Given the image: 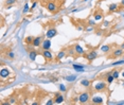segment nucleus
Listing matches in <instances>:
<instances>
[{"mask_svg": "<svg viewBox=\"0 0 124 105\" xmlns=\"http://www.w3.org/2000/svg\"><path fill=\"white\" fill-rule=\"evenodd\" d=\"M111 73H112V75H114V78L116 79V80H118V79L121 76V73H120V71L118 69H114L111 71Z\"/></svg>", "mask_w": 124, "mask_h": 105, "instance_id": "bb28decb", "label": "nucleus"}, {"mask_svg": "<svg viewBox=\"0 0 124 105\" xmlns=\"http://www.w3.org/2000/svg\"><path fill=\"white\" fill-rule=\"evenodd\" d=\"M74 49H75V54H77L78 56H82V55L85 54V50L83 49V47H82L81 45L75 44L74 45Z\"/></svg>", "mask_w": 124, "mask_h": 105, "instance_id": "4468645a", "label": "nucleus"}, {"mask_svg": "<svg viewBox=\"0 0 124 105\" xmlns=\"http://www.w3.org/2000/svg\"><path fill=\"white\" fill-rule=\"evenodd\" d=\"M77 79H78L77 75H67V76H64V80H66L67 82H75Z\"/></svg>", "mask_w": 124, "mask_h": 105, "instance_id": "393cba45", "label": "nucleus"}, {"mask_svg": "<svg viewBox=\"0 0 124 105\" xmlns=\"http://www.w3.org/2000/svg\"><path fill=\"white\" fill-rule=\"evenodd\" d=\"M11 75H13V74L10 69H8V68H1V70H0V78H1L2 82L4 80H8Z\"/></svg>", "mask_w": 124, "mask_h": 105, "instance_id": "423d86ee", "label": "nucleus"}, {"mask_svg": "<svg viewBox=\"0 0 124 105\" xmlns=\"http://www.w3.org/2000/svg\"><path fill=\"white\" fill-rule=\"evenodd\" d=\"M34 36H32V35H29V36H27L26 38H24V44L26 45H33V41H34Z\"/></svg>", "mask_w": 124, "mask_h": 105, "instance_id": "5701e85b", "label": "nucleus"}, {"mask_svg": "<svg viewBox=\"0 0 124 105\" xmlns=\"http://www.w3.org/2000/svg\"><path fill=\"white\" fill-rule=\"evenodd\" d=\"M88 0H82V2H87Z\"/></svg>", "mask_w": 124, "mask_h": 105, "instance_id": "ea45409f", "label": "nucleus"}, {"mask_svg": "<svg viewBox=\"0 0 124 105\" xmlns=\"http://www.w3.org/2000/svg\"><path fill=\"white\" fill-rule=\"evenodd\" d=\"M115 45H104V46L101 47V52L103 53V54H108V53H110L112 51V47H114Z\"/></svg>", "mask_w": 124, "mask_h": 105, "instance_id": "9b49d317", "label": "nucleus"}, {"mask_svg": "<svg viewBox=\"0 0 124 105\" xmlns=\"http://www.w3.org/2000/svg\"><path fill=\"white\" fill-rule=\"evenodd\" d=\"M109 24H110V21H108V20H104L103 21V27H108Z\"/></svg>", "mask_w": 124, "mask_h": 105, "instance_id": "473e14b6", "label": "nucleus"}, {"mask_svg": "<svg viewBox=\"0 0 124 105\" xmlns=\"http://www.w3.org/2000/svg\"><path fill=\"white\" fill-rule=\"evenodd\" d=\"M119 10V5H118L117 3H110L108 5V13L111 14L114 12H117V11Z\"/></svg>", "mask_w": 124, "mask_h": 105, "instance_id": "a211bd4d", "label": "nucleus"}, {"mask_svg": "<svg viewBox=\"0 0 124 105\" xmlns=\"http://www.w3.org/2000/svg\"><path fill=\"white\" fill-rule=\"evenodd\" d=\"M47 105H52V104H54V99H50V100H48V102L46 103Z\"/></svg>", "mask_w": 124, "mask_h": 105, "instance_id": "72a5a7b5", "label": "nucleus"}, {"mask_svg": "<svg viewBox=\"0 0 124 105\" xmlns=\"http://www.w3.org/2000/svg\"><path fill=\"white\" fill-rule=\"evenodd\" d=\"M103 17H104V13H103V11L101 10V8H98V10L94 11V13H93V19H94L95 21H101L103 19Z\"/></svg>", "mask_w": 124, "mask_h": 105, "instance_id": "6e6552de", "label": "nucleus"}, {"mask_svg": "<svg viewBox=\"0 0 124 105\" xmlns=\"http://www.w3.org/2000/svg\"><path fill=\"white\" fill-rule=\"evenodd\" d=\"M123 53H124V50L122 49V48H117V49H115V50H112L111 51V53L108 55V58L110 57V58H119L121 57V56L123 55Z\"/></svg>", "mask_w": 124, "mask_h": 105, "instance_id": "39448f33", "label": "nucleus"}, {"mask_svg": "<svg viewBox=\"0 0 124 105\" xmlns=\"http://www.w3.org/2000/svg\"><path fill=\"white\" fill-rule=\"evenodd\" d=\"M17 3V0H4L3 2V5L5 7V8H7L8 7H11V5Z\"/></svg>", "mask_w": 124, "mask_h": 105, "instance_id": "b1692460", "label": "nucleus"}, {"mask_svg": "<svg viewBox=\"0 0 124 105\" xmlns=\"http://www.w3.org/2000/svg\"><path fill=\"white\" fill-rule=\"evenodd\" d=\"M72 67H73V69H74L75 71H78V72H84V71H85V68H84L83 65L73 64V65H72Z\"/></svg>", "mask_w": 124, "mask_h": 105, "instance_id": "412c9836", "label": "nucleus"}, {"mask_svg": "<svg viewBox=\"0 0 124 105\" xmlns=\"http://www.w3.org/2000/svg\"><path fill=\"white\" fill-rule=\"evenodd\" d=\"M121 76H122V78L124 79V70H123V71H122V72H121Z\"/></svg>", "mask_w": 124, "mask_h": 105, "instance_id": "e433bc0d", "label": "nucleus"}, {"mask_svg": "<svg viewBox=\"0 0 124 105\" xmlns=\"http://www.w3.org/2000/svg\"><path fill=\"white\" fill-rule=\"evenodd\" d=\"M86 31H88V32H90V31H93V27H92V25H90L89 28H87V29H86Z\"/></svg>", "mask_w": 124, "mask_h": 105, "instance_id": "f704fd0d", "label": "nucleus"}, {"mask_svg": "<svg viewBox=\"0 0 124 105\" xmlns=\"http://www.w3.org/2000/svg\"><path fill=\"white\" fill-rule=\"evenodd\" d=\"M90 91H84V92H81L80 96H78V103L80 104H86L88 103V101L90 100Z\"/></svg>", "mask_w": 124, "mask_h": 105, "instance_id": "f03ea898", "label": "nucleus"}, {"mask_svg": "<svg viewBox=\"0 0 124 105\" xmlns=\"http://www.w3.org/2000/svg\"><path fill=\"white\" fill-rule=\"evenodd\" d=\"M40 54L43 55V57L46 59V63H52L54 61V56H53V53L51 50H43L40 52Z\"/></svg>", "mask_w": 124, "mask_h": 105, "instance_id": "7ed1b4c3", "label": "nucleus"}, {"mask_svg": "<svg viewBox=\"0 0 124 105\" xmlns=\"http://www.w3.org/2000/svg\"><path fill=\"white\" fill-rule=\"evenodd\" d=\"M41 49L43 50H49V49H51V39L50 38H46V39H44V41H43V44H41Z\"/></svg>", "mask_w": 124, "mask_h": 105, "instance_id": "2eb2a0df", "label": "nucleus"}, {"mask_svg": "<svg viewBox=\"0 0 124 105\" xmlns=\"http://www.w3.org/2000/svg\"><path fill=\"white\" fill-rule=\"evenodd\" d=\"M46 8H47L48 11H49L50 13H55L56 11H57L58 7L56 5L55 2H53V1H49V2L47 3V5H46Z\"/></svg>", "mask_w": 124, "mask_h": 105, "instance_id": "1a4fd4ad", "label": "nucleus"}, {"mask_svg": "<svg viewBox=\"0 0 124 105\" xmlns=\"http://www.w3.org/2000/svg\"><path fill=\"white\" fill-rule=\"evenodd\" d=\"M43 41H44V36L43 35L35 36L34 41H33V46H34L35 48H39L41 46V44H43Z\"/></svg>", "mask_w": 124, "mask_h": 105, "instance_id": "9d476101", "label": "nucleus"}, {"mask_svg": "<svg viewBox=\"0 0 124 105\" xmlns=\"http://www.w3.org/2000/svg\"><path fill=\"white\" fill-rule=\"evenodd\" d=\"M65 56H67V52H66V49H62L57 52V54H56V57L54 61L55 62H61L62 59H63Z\"/></svg>", "mask_w": 124, "mask_h": 105, "instance_id": "f8f14e48", "label": "nucleus"}, {"mask_svg": "<svg viewBox=\"0 0 124 105\" xmlns=\"http://www.w3.org/2000/svg\"><path fill=\"white\" fill-rule=\"evenodd\" d=\"M45 35H46L47 38L52 39L53 37H55V36L57 35V30H56V28H49V29L47 30V32H46Z\"/></svg>", "mask_w": 124, "mask_h": 105, "instance_id": "0eeeda50", "label": "nucleus"}, {"mask_svg": "<svg viewBox=\"0 0 124 105\" xmlns=\"http://www.w3.org/2000/svg\"><path fill=\"white\" fill-rule=\"evenodd\" d=\"M84 56H85V58L89 62V63H92V62H93L95 58H98L99 53H98V51H97V50L93 49V50L88 51V52H87L86 54H84Z\"/></svg>", "mask_w": 124, "mask_h": 105, "instance_id": "20e7f679", "label": "nucleus"}, {"mask_svg": "<svg viewBox=\"0 0 124 105\" xmlns=\"http://www.w3.org/2000/svg\"><path fill=\"white\" fill-rule=\"evenodd\" d=\"M102 1H106V0H102Z\"/></svg>", "mask_w": 124, "mask_h": 105, "instance_id": "a19ab883", "label": "nucleus"}, {"mask_svg": "<svg viewBox=\"0 0 124 105\" xmlns=\"http://www.w3.org/2000/svg\"><path fill=\"white\" fill-rule=\"evenodd\" d=\"M121 48H122V49L124 50V42H123V44H122V45H121Z\"/></svg>", "mask_w": 124, "mask_h": 105, "instance_id": "58836bf2", "label": "nucleus"}, {"mask_svg": "<svg viewBox=\"0 0 124 105\" xmlns=\"http://www.w3.org/2000/svg\"><path fill=\"white\" fill-rule=\"evenodd\" d=\"M88 24L94 27V25H95V20H94V19H93V20H92V19H89V20H88Z\"/></svg>", "mask_w": 124, "mask_h": 105, "instance_id": "7c9ffc66", "label": "nucleus"}, {"mask_svg": "<svg viewBox=\"0 0 124 105\" xmlns=\"http://www.w3.org/2000/svg\"><path fill=\"white\" fill-rule=\"evenodd\" d=\"M8 101H9V103H10L11 105L16 104V102H17V98H16V96H15V95H13V96H11V97H9Z\"/></svg>", "mask_w": 124, "mask_h": 105, "instance_id": "a878e982", "label": "nucleus"}, {"mask_svg": "<svg viewBox=\"0 0 124 105\" xmlns=\"http://www.w3.org/2000/svg\"><path fill=\"white\" fill-rule=\"evenodd\" d=\"M107 82L106 81H101V80H98L97 82H94V84H93V90L95 92H104V91H106L107 89Z\"/></svg>", "mask_w": 124, "mask_h": 105, "instance_id": "f257e3e1", "label": "nucleus"}, {"mask_svg": "<svg viewBox=\"0 0 124 105\" xmlns=\"http://www.w3.org/2000/svg\"><path fill=\"white\" fill-rule=\"evenodd\" d=\"M5 57L7 58H9V59H11V61H13V59H15V53L13 52L12 50H8L7 52H5Z\"/></svg>", "mask_w": 124, "mask_h": 105, "instance_id": "4be33fe9", "label": "nucleus"}, {"mask_svg": "<svg viewBox=\"0 0 124 105\" xmlns=\"http://www.w3.org/2000/svg\"><path fill=\"white\" fill-rule=\"evenodd\" d=\"M72 12H73V13H74V12H78V8H73Z\"/></svg>", "mask_w": 124, "mask_h": 105, "instance_id": "4c0bfd02", "label": "nucleus"}, {"mask_svg": "<svg viewBox=\"0 0 124 105\" xmlns=\"http://www.w3.org/2000/svg\"><path fill=\"white\" fill-rule=\"evenodd\" d=\"M80 84H81V86L85 87V88H89V87L91 86L92 82L89 81V80H87V79H84V80H82V81L80 82Z\"/></svg>", "mask_w": 124, "mask_h": 105, "instance_id": "6ab92c4d", "label": "nucleus"}, {"mask_svg": "<svg viewBox=\"0 0 124 105\" xmlns=\"http://www.w3.org/2000/svg\"><path fill=\"white\" fill-rule=\"evenodd\" d=\"M58 88H60V91H61V92L67 91V88H66V86H65L64 84H60V85H58Z\"/></svg>", "mask_w": 124, "mask_h": 105, "instance_id": "c85d7f7f", "label": "nucleus"}, {"mask_svg": "<svg viewBox=\"0 0 124 105\" xmlns=\"http://www.w3.org/2000/svg\"><path fill=\"white\" fill-rule=\"evenodd\" d=\"M36 5H37V2H33L32 5H31V8H30V12H32L33 10L36 8Z\"/></svg>", "mask_w": 124, "mask_h": 105, "instance_id": "2f4dec72", "label": "nucleus"}, {"mask_svg": "<svg viewBox=\"0 0 124 105\" xmlns=\"http://www.w3.org/2000/svg\"><path fill=\"white\" fill-rule=\"evenodd\" d=\"M37 55H38V52L35 49L29 52V58L31 59V61H33V62L36 61V57H37Z\"/></svg>", "mask_w": 124, "mask_h": 105, "instance_id": "aec40b11", "label": "nucleus"}, {"mask_svg": "<svg viewBox=\"0 0 124 105\" xmlns=\"http://www.w3.org/2000/svg\"><path fill=\"white\" fill-rule=\"evenodd\" d=\"M64 96L61 93V91L56 92L54 96V104H62L64 102Z\"/></svg>", "mask_w": 124, "mask_h": 105, "instance_id": "ddd939ff", "label": "nucleus"}, {"mask_svg": "<svg viewBox=\"0 0 124 105\" xmlns=\"http://www.w3.org/2000/svg\"><path fill=\"white\" fill-rule=\"evenodd\" d=\"M91 103L92 104H104V99L101 96H94L91 99Z\"/></svg>", "mask_w": 124, "mask_h": 105, "instance_id": "dca6fc26", "label": "nucleus"}, {"mask_svg": "<svg viewBox=\"0 0 124 105\" xmlns=\"http://www.w3.org/2000/svg\"><path fill=\"white\" fill-rule=\"evenodd\" d=\"M119 7L124 8V0H121V2H120V5H119Z\"/></svg>", "mask_w": 124, "mask_h": 105, "instance_id": "c9c22d12", "label": "nucleus"}, {"mask_svg": "<svg viewBox=\"0 0 124 105\" xmlns=\"http://www.w3.org/2000/svg\"><path fill=\"white\" fill-rule=\"evenodd\" d=\"M29 11H30L29 4L26 3V4H24V7H23V8H22V14H27L28 12H29Z\"/></svg>", "mask_w": 124, "mask_h": 105, "instance_id": "cd10ccee", "label": "nucleus"}, {"mask_svg": "<svg viewBox=\"0 0 124 105\" xmlns=\"http://www.w3.org/2000/svg\"><path fill=\"white\" fill-rule=\"evenodd\" d=\"M121 65H124V59L123 61H117L112 63V66H121Z\"/></svg>", "mask_w": 124, "mask_h": 105, "instance_id": "c756f323", "label": "nucleus"}, {"mask_svg": "<svg viewBox=\"0 0 124 105\" xmlns=\"http://www.w3.org/2000/svg\"><path fill=\"white\" fill-rule=\"evenodd\" d=\"M66 52H67V56H74L75 54V49H74V45L73 46H69L68 48H66Z\"/></svg>", "mask_w": 124, "mask_h": 105, "instance_id": "f3484780", "label": "nucleus"}]
</instances>
